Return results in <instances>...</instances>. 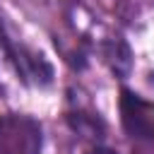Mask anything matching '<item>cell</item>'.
<instances>
[{
    "mask_svg": "<svg viewBox=\"0 0 154 154\" xmlns=\"http://www.w3.org/2000/svg\"><path fill=\"white\" fill-rule=\"evenodd\" d=\"M41 128L24 116L0 118V154H38Z\"/></svg>",
    "mask_w": 154,
    "mask_h": 154,
    "instance_id": "cell-1",
    "label": "cell"
},
{
    "mask_svg": "<svg viewBox=\"0 0 154 154\" xmlns=\"http://www.w3.org/2000/svg\"><path fill=\"white\" fill-rule=\"evenodd\" d=\"M120 118L125 130L137 140H154V103L132 91L120 94Z\"/></svg>",
    "mask_w": 154,
    "mask_h": 154,
    "instance_id": "cell-2",
    "label": "cell"
},
{
    "mask_svg": "<svg viewBox=\"0 0 154 154\" xmlns=\"http://www.w3.org/2000/svg\"><path fill=\"white\" fill-rule=\"evenodd\" d=\"M89 154H116L113 149H91Z\"/></svg>",
    "mask_w": 154,
    "mask_h": 154,
    "instance_id": "cell-3",
    "label": "cell"
}]
</instances>
